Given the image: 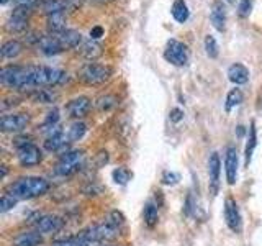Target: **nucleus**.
<instances>
[{
    "label": "nucleus",
    "instance_id": "c03bdc74",
    "mask_svg": "<svg viewBox=\"0 0 262 246\" xmlns=\"http://www.w3.org/2000/svg\"><path fill=\"white\" fill-rule=\"evenodd\" d=\"M8 2V0H0V4H2V5H5Z\"/></svg>",
    "mask_w": 262,
    "mask_h": 246
},
{
    "label": "nucleus",
    "instance_id": "a878e982",
    "mask_svg": "<svg viewBox=\"0 0 262 246\" xmlns=\"http://www.w3.org/2000/svg\"><path fill=\"white\" fill-rule=\"evenodd\" d=\"M257 145V136H256V125L251 123V128H249V138H248V145H246V164L249 166V162L252 159V153H254V148Z\"/></svg>",
    "mask_w": 262,
    "mask_h": 246
},
{
    "label": "nucleus",
    "instance_id": "cd10ccee",
    "mask_svg": "<svg viewBox=\"0 0 262 246\" xmlns=\"http://www.w3.org/2000/svg\"><path fill=\"white\" fill-rule=\"evenodd\" d=\"M244 100V95L239 89H233V90H229V94L226 97V110L229 112L231 109H234V107L237 105H241Z\"/></svg>",
    "mask_w": 262,
    "mask_h": 246
},
{
    "label": "nucleus",
    "instance_id": "a19ab883",
    "mask_svg": "<svg viewBox=\"0 0 262 246\" xmlns=\"http://www.w3.org/2000/svg\"><path fill=\"white\" fill-rule=\"evenodd\" d=\"M16 4H18L20 7H28V8H31L33 5H35L38 0H15Z\"/></svg>",
    "mask_w": 262,
    "mask_h": 246
},
{
    "label": "nucleus",
    "instance_id": "79ce46f5",
    "mask_svg": "<svg viewBox=\"0 0 262 246\" xmlns=\"http://www.w3.org/2000/svg\"><path fill=\"white\" fill-rule=\"evenodd\" d=\"M90 2H98V4H105V2H113V0H90Z\"/></svg>",
    "mask_w": 262,
    "mask_h": 246
},
{
    "label": "nucleus",
    "instance_id": "f704fd0d",
    "mask_svg": "<svg viewBox=\"0 0 262 246\" xmlns=\"http://www.w3.org/2000/svg\"><path fill=\"white\" fill-rule=\"evenodd\" d=\"M112 223L115 225V227H118L120 230H121V227L125 225V217L121 215V212H118V210H113L112 213H110V218H108Z\"/></svg>",
    "mask_w": 262,
    "mask_h": 246
},
{
    "label": "nucleus",
    "instance_id": "f03ea898",
    "mask_svg": "<svg viewBox=\"0 0 262 246\" xmlns=\"http://www.w3.org/2000/svg\"><path fill=\"white\" fill-rule=\"evenodd\" d=\"M49 191V182L43 177H23L12 182L7 187V194L12 195L16 200H27V199H35V197H41L48 194Z\"/></svg>",
    "mask_w": 262,
    "mask_h": 246
},
{
    "label": "nucleus",
    "instance_id": "a211bd4d",
    "mask_svg": "<svg viewBox=\"0 0 262 246\" xmlns=\"http://www.w3.org/2000/svg\"><path fill=\"white\" fill-rule=\"evenodd\" d=\"M41 243L43 236L39 232H23L13 238L12 246H39Z\"/></svg>",
    "mask_w": 262,
    "mask_h": 246
},
{
    "label": "nucleus",
    "instance_id": "4468645a",
    "mask_svg": "<svg viewBox=\"0 0 262 246\" xmlns=\"http://www.w3.org/2000/svg\"><path fill=\"white\" fill-rule=\"evenodd\" d=\"M66 110H68L69 117L72 118H82L85 117L90 110V98L89 97H76L66 105Z\"/></svg>",
    "mask_w": 262,
    "mask_h": 246
},
{
    "label": "nucleus",
    "instance_id": "6ab92c4d",
    "mask_svg": "<svg viewBox=\"0 0 262 246\" xmlns=\"http://www.w3.org/2000/svg\"><path fill=\"white\" fill-rule=\"evenodd\" d=\"M228 77L231 82H234V84H246V82L249 80V71L244 68L243 64H233V66H229V69H228Z\"/></svg>",
    "mask_w": 262,
    "mask_h": 246
},
{
    "label": "nucleus",
    "instance_id": "aec40b11",
    "mask_svg": "<svg viewBox=\"0 0 262 246\" xmlns=\"http://www.w3.org/2000/svg\"><path fill=\"white\" fill-rule=\"evenodd\" d=\"M66 139H68V136H66L61 130H54L49 133V136L46 138V141H45V148L48 151H59L61 148L66 145Z\"/></svg>",
    "mask_w": 262,
    "mask_h": 246
},
{
    "label": "nucleus",
    "instance_id": "c756f323",
    "mask_svg": "<svg viewBox=\"0 0 262 246\" xmlns=\"http://www.w3.org/2000/svg\"><path fill=\"white\" fill-rule=\"evenodd\" d=\"M144 220L149 227H154L158 223V207L154 203H147L144 207Z\"/></svg>",
    "mask_w": 262,
    "mask_h": 246
},
{
    "label": "nucleus",
    "instance_id": "7c9ffc66",
    "mask_svg": "<svg viewBox=\"0 0 262 246\" xmlns=\"http://www.w3.org/2000/svg\"><path fill=\"white\" fill-rule=\"evenodd\" d=\"M53 246H90V243H87L84 238H80V236H74V238H68V240L54 241Z\"/></svg>",
    "mask_w": 262,
    "mask_h": 246
},
{
    "label": "nucleus",
    "instance_id": "9d476101",
    "mask_svg": "<svg viewBox=\"0 0 262 246\" xmlns=\"http://www.w3.org/2000/svg\"><path fill=\"white\" fill-rule=\"evenodd\" d=\"M225 220L229 230L234 233H239L243 228V221H241V213L239 207L233 199H226L225 202Z\"/></svg>",
    "mask_w": 262,
    "mask_h": 246
},
{
    "label": "nucleus",
    "instance_id": "423d86ee",
    "mask_svg": "<svg viewBox=\"0 0 262 246\" xmlns=\"http://www.w3.org/2000/svg\"><path fill=\"white\" fill-rule=\"evenodd\" d=\"M84 162V151H71L61 156L59 162L56 164V174L71 176L77 172Z\"/></svg>",
    "mask_w": 262,
    "mask_h": 246
},
{
    "label": "nucleus",
    "instance_id": "4be33fe9",
    "mask_svg": "<svg viewBox=\"0 0 262 246\" xmlns=\"http://www.w3.org/2000/svg\"><path fill=\"white\" fill-rule=\"evenodd\" d=\"M172 16L179 22V23H184L188 20V7L184 0H176L174 4H172Z\"/></svg>",
    "mask_w": 262,
    "mask_h": 246
},
{
    "label": "nucleus",
    "instance_id": "c85d7f7f",
    "mask_svg": "<svg viewBox=\"0 0 262 246\" xmlns=\"http://www.w3.org/2000/svg\"><path fill=\"white\" fill-rule=\"evenodd\" d=\"M102 53V48L98 43H94V41H89V43L84 45L82 48V54H84L87 59H95V57Z\"/></svg>",
    "mask_w": 262,
    "mask_h": 246
},
{
    "label": "nucleus",
    "instance_id": "6e6552de",
    "mask_svg": "<svg viewBox=\"0 0 262 246\" xmlns=\"http://www.w3.org/2000/svg\"><path fill=\"white\" fill-rule=\"evenodd\" d=\"M30 123L28 113H15V115H4L0 120V130L5 133H16V131H23Z\"/></svg>",
    "mask_w": 262,
    "mask_h": 246
},
{
    "label": "nucleus",
    "instance_id": "f3484780",
    "mask_svg": "<svg viewBox=\"0 0 262 246\" xmlns=\"http://www.w3.org/2000/svg\"><path fill=\"white\" fill-rule=\"evenodd\" d=\"M210 20L211 25L215 27L218 31L225 30V23H226V8L221 0H215L211 7V13H210Z\"/></svg>",
    "mask_w": 262,
    "mask_h": 246
},
{
    "label": "nucleus",
    "instance_id": "dca6fc26",
    "mask_svg": "<svg viewBox=\"0 0 262 246\" xmlns=\"http://www.w3.org/2000/svg\"><path fill=\"white\" fill-rule=\"evenodd\" d=\"M225 171H226L228 184L233 186L236 182V176H237V151H236V148H233V146H229L228 150H226Z\"/></svg>",
    "mask_w": 262,
    "mask_h": 246
},
{
    "label": "nucleus",
    "instance_id": "9b49d317",
    "mask_svg": "<svg viewBox=\"0 0 262 246\" xmlns=\"http://www.w3.org/2000/svg\"><path fill=\"white\" fill-rule=\"evenodd\" d=\"M62 227H64V220L57 215H43L36 221V232L39 233L53 235V233L61 232Z\"/></svg>",
    "mask_w": 262,
    "mask_h": 246
},
{
    "label": "nucleus",
    "instance_id": "bb28decb",
    "mask_svg": "<svg viewBox=\"0 0 262 246\" xmlns=\"http://www.w3.org/2000/svg\"><path fill=\"white\" fill-rule=\"evenodd\" d=\"M117 102H118V98L115 95H102L95 100V107L100 112H108L113 109L115 105H117Z\"/></svg>",
    "mask_w": 262,
    "mask_h": 246
},
{
    "label": "nucleus",
    "instance_id": "20e7f679",
    "mask_svg": "<svg viewBox=\"0 0 262 246\" xmlns=\"http://www.w3.org/2000/svg\"><path fill=\"white\" fill-rule=\"evenodd\" d=\"M112 76V68L97 63H89L79 71V79L87 86H98L108 80Z\"/></svg>",
    "mask_w": 262,
    "mask_h": 246
},
{
    "label": "nucleus",
    "instance_id": "2eb2a0df",
    "mask_svg": "<svg viewBox=\"0 0 262 246\" xmlns=\"http://www.w3.org/2000/svg\"><path fill=\"white\" fill-rule=\"evenodd\" d=\"M54 33V36L59 41V45L62 49H71V48H77L82 41V35L76 30H62V31H51Z\"/></svg>",
    "mask_w": 262,
    "mask_h": 246
},
{
    "label": "nucleus",
    "instance_id": "39448f33",
    "mask_svg": "<svg viewBox=\"0 0 262 246\" xmlns=\"http://www.w3.org/2000/svg\"><path fill=\"white\" fill-rule=\"evenodd\" d=\"M16 158H18L21 166L31 168V166L39 164L41 159H43V156H41L39 148L27 139V141L16 143Z\"/></svg>",
    "mask_w": 262,
    "mask_h": 246
},
{
    "label": "nucleus",
    "instance_id": "37998d69",
    "mask_svg": "<svg viewBox=\"0 0 262 246\" xmlns=\"http://www.w3.org/2000/svg\"><path fill=\"white\" fill-rule=\"evenodd\" d=\"M228 4H231V5H234V4H236V0H228Z\"/></svg>",
    "mask_w": 262,
    "mask_h": 246
},
{
    "label": "nucleus",
    "instance_id": "c9c22d12",
    "mask_svg": "<svg viewBox=\"0 0 262 246\" xmlns=\"http://www.w3.org/2000/svg\"><path fill=\"white\" fill-rule=\"evenodd\" d=\"M57 120H59V112H57V110L54 109L53 112H49V113H48V117H46V120H45V127H49V128L56 127Z\"/></svg>",
    "mask_w": 262,
    "mask_h": 246
},
{
    "label": "nucleus",
    "instance_id": "1a4fd4ad",
    "mask_svg": "<svg viewBox=\"0 0 262 246\" xmlns=\"http://www.w3.org/2000/svg\"><path fill=\"white\" fill-rule=\"evenodd\" d=\"M31 15V8L28 7H16L12 12L10 18L7 20L8 31H23L28 27V16Z\"/></svg>",
    "mask_w": 262,
    "mask_h": 246
},
{
    "label": "nucleus",
    "instance_id": "f8f14e48",
    "mask_svg": "<svg viewBox=\"0 0 262 246\" xmlns=\"http://www.w3.org/2000/svg\"><path fill=\"white\" fill-rule=\"evenodd\" d=\"M82 0H45L43 10L48 15L53 13H66V10H74V8L80 7Z\"/></svg>",
    "mask_w": 262,
    "mask_h": 246
},
{
    "label": "nucleus",
    "instance_id": "58836bf2",
    "mask_svg": "<svg viewBox=\"0 0 262 246\" xmlns=\"http://www.w3.org/2000/svg\"><path fill=\"white\" fill-rule=\"evenodd\" d=\"M184 118V113H182V110H180V109H174V110H172L170 112V120L172 121H180V120H182Z\"/></svg>",
    "mask_w": 262,
    "mask_h": 246
},
{
    "label": "nucleus",
    "instance_id": "412c9836",
    "mask_svg": "<svg viewBox=\"0 0 262 246\" xmlns=\"http://www.w3.org/2000/svg\"><path fill=\"white\" fill-rule=\"evenodd\" d=\"M30 97L38 104H53L57 98V95L49 89H36L35 92L30 94Z\"/></svg>",
    "mask_w": 262,
    "mask_h": 246
},
{
    "label": "nucleus",
    "instance_id": "ea45409f",
    "mask_svg": "<svg viewBox=\"0 0 262 246\" xmlns=\"http://www.w3.org/2000/svg\"><path fill=\"white\" fill-rule=\"evenodd\" d=\"M102 35H103V28L102 27H95V28L90 30V38H92V39H98Z\"/></svg>",
    "mask_w": 262,
    "mask_h": 246
},
{
    "label": "nucleus",
    "instance_id": "e433bc0d",
    "mask_svg": "<svg viewBox=\"0 0 262 246\" xmlns=\"http://www.w3.org/2000/svg\"><path fill=\"white\" fill-rule=\"evenodd\" d=\"M177 180H179V176L176 174V172H164L162 182L166 186H174V184H177Z\"/></svg>",
    "mask_w": 262,
    "mask_h": 246
},
{
    "label": "nucleus",
    "instance_id": "393cba45",
    "mask_svg": "<svg viewBox=\"0 0 262 246\" xmlns=\"http://www.w3.org/2000/svg\"><path fill=\"white\" fill-rule=\"evenodd\" d=\"M85 131H87V127H85V123H82V121H76L74 125L68 130V141L72 143V141H79V139L85 135Z\"/></svg>",
    "mask_w": 262,
    "mask_h": 246
},
{
    "label": "nucleus",
    "instance_id": "7ed1b4c3",
    "mask_svg": "<svg viewBox=\"0 0 262 246\" xmlns=\"http://www.w3.org/2000/svg\"><path fill=\"white\" fill-rule=\"evenodd\" d=\"M120 235V228L115 227L110 220L103 221V223H98L94 227L85 228L84 232H80V238H84L90 246L95 243H102V241H110L113 238H117Z\"/></svg>",
    "mask_w": 262,
    "mask_h": 246
},
{
    "label": "nucleus",
    "instance_id": "f257e3e1",
    "mask_svg": "<svg viewBox=\"0 0 262 246\" xmlns=\"http://www.w3.org/2000/svg\"><path fill=\"white\" fill-rule=\"evenodd\" d=\"M68 74L49 66H5L0 69V82L15 90L33 87H54L64 84Z\"/></svg>",
    "mask_w": 262,
    "mask_h": 246
},
{
    "label": "nucleus",
    "instance_id": "0eeeda50",
    "mask_svg": "<svg viewBox=\"0 0 262 246\" xmlns=\"http://www.w3.org/2000/svg\"><path fill=\"white\" fill-rule=\"evenodd\" d=\"M164 57L174 66H185L188 61L187 46L184 43H180V41L170 39L166 46V49H164Z\"/></svg>",
    "mask_w": 262,
    "mask_h": 246
},
{
    "label": "nucleus",
    "instance_id": "ddd939ff",
    "mask_svg": "<svg viewBox=\"0 0 262 246\" xmlns=\"http://www.w3.org/2000/svg\"><path fill=\"white\" fill-rule=\"evenodd\" d=\"M220 172H221V161L218 153H211L208 159V174H210V194L216 195L220 189Z\"/></svg>",
    "mask_w": 262,
    "mask_h": 246
},
{
    "label": "nucleus",
    "instance_id": "5701e85b",
    "mask_svg": "<svg viewBox=\"0 0 262 246\" xmlns=\"http://www.w3.org/2000/svg\"><path fill=\"white\" fill-rule=\"evenodd\" d=\"M0 53H2V57H15L21 53V43L16 39H10V41H5L2 45V49H0Z\"/></svg>",
    "mask_w": 262,
    "mask_h": 246
},
{
    "label": "nucleus",
    "instance_id": "2f4dec72",
    "mask_svg": "<svg viewBox=\"0 0 262 246\" xmlns=\"http://www.w3.org/2000/svg\"><path fill=\"white\" fill-rule=\"evenodd\" d=\"M129 177H131V174H129V171L128 169H125V168H118V169H115L113 171V180L117 184H126L128 180H129Z\"/></svg>",
    "mask_w": 262,
    "mask_h": 246
},
{
    "label": "nucleus",
    "instance_id": "4c0bfd02",
    "mask_svg": "<svg viewBox=\"0 0 262 246\" xmlns=\"http://www.w3.org/2000/svg\"><path fill=\"white\" fill-rule=\"evenodd\" d=\"M251 7H252V0H241V2H239V13L243 16L249 15Z\"/></svg>",
    "mask_w": 262,
    "mask_h": 246
},
{
    "label": "nucleus",
    "instance_id": "b1692460",
    "mask_svg": "<svg viewBox=\"0 0 262 246\" xmlns=\"http://www.w3.org/2000/svg\"><path fill=\"white\" fill-rule=\"evenodd\" d=\"M48 28L51 31L66 30V13H53L48 15Z\"/></svg>",
    "mask_w": 262,
    "mask_h": 246
},
{
    "label": "nucleus",
    "instance_id": "473e14b6",
    "mask_svg": "<svg viewBox=\"0 0 262 246\" xmlns=\"http://www.w3.org/2000/svg\"><path fill=\"white\" fill-rule=\"evenodd\" d=\"M205 49H207V54L210 57H216L218 56V43L211 35H208L207 38H205Z\"/></svg>",
    "mask_w": 262,
    "mask_h": 246
},
{
    "label": "nucleus",
    "instance_id": "72a5a7b5",
    "mask_svg": "<svg viewBox=\"0 0 262 246\" xmlns=\"http://www.w3.org/2000/svg\"><path fill=\"white\" fill-rule=\"evenodd\" d=\"M15 205H16V199H13L12 195L5 194V195L2 197V200H0V212L5 213V212H8V210H12V209L15 207Z\"/></svg>",
    "mask_w": 262,
    "mask_h": 246
}]
</instances>
